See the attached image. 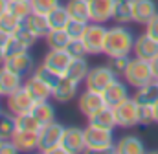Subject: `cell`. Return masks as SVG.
Segmentation results:
<instances>
[{
  "label": "cell",
  "instance_id": "7bdbcfd3",
  "mask_svg": "<svg viewBox=\"0 0 158 154\" xmlns=\"http://www.w3.org/2000/svg\"><path fill=\"white\" fill-rule=\"evenodd\" d=\"M20 149L17 147V143L13 140H2L0 143V154H19Z\"/></svg>",
  "mask_w": 158,
  "mask_h": 154
},
{
  "label": "cell",
  "instance_id": "484cf974",
  "mask_svg": "<svg viewBox=\"0 0 158 154\" xmlns=\"http://www.w3.org/2000/svg\"><path fill=\"white\" fill-rule=\"evenodd\" d=\"M64 6H66V9H68V13H70L72 18L83 20V22H92L88 0H66Z\"/></svg>",
  "mask_w": 158,
  "mask_h": 154
},
{
  "label": "cell",
  "instance_id": "7c38bea8",
  "mask_svg": "<svg viewBox=\"0 0 158 154\" xmlns=\"http://www.w3.org/2000/svg\"><path fill=\"white\" fill-rule=\"evenodd\" d=\"M103 97H105V103L109 105V107H116L119 103H123L125 99H129L131 97V94H129V84H127V81L123 79H114L107 88H105V92H103Z\"/></svg>",
  "mask_w": 158,
  "mask_h": 154
},
{
  "label": "cell",
  "instance_id": "c3c4849f",
  "mask_svg": "<svg viewBox=\"0 0 158 154\" xmlns=\"http://www.w3.org/2000/svg\"><path fill=\"white\" fill-rule=\"evenodd\" d=\"M153 112H155V123L158 125V103L153 107Z\"/></svg>",
  "mask_w": 158,
  "mask_h": 154
},
{
  "label": "cell",
  "instance_id": "44dd1931",
  "mask_svg": "<svg viewBox=\"0 0 158 154\" xmlns=\"http://www.w3.org/2000/svg\"><path fill=\"white\" fill-rule=\"evenodd\" d=\"M114 152L116 154H143L145 152V143H143L142 138L127 134V136H121L116 141Z\"/></svg>",
  "mask_w": 158,
  "mask_h": 154
},
{
  "label": "cell",
  "instance_id": "bcb514c9",
  "mask_svg": "<svg viewBox=\"0 0 158 154\" xmlns=\"http://www.w3.org/2000/svg\"><path fill=\"white\" fill-rule=\"evenodd\" d=\"M9 11V0H0V17Z\"/></svg>",
  "mask_w": 158,
  "mask_h": 154
},
{
  "label": "cell",
  "instance_id": "7402d4cb",
  "mask_svg": "<svg viewBox=\"0 0 158 154\" xmlns=\"http://www.w3.org/2000/svg\"><path fill=\"white\" fill-rule=\"evenodd\" d=\"M20 152H31L39 149V130H17L11 138Z\"/></svg>",
  "mask_w": 158,
  "mask_h": 154
},
{
  "label": "cell",
  "instance_id": "603a6c76",
  "mask_svg": "<svg viewBox=\"0 0 158 154\" xmlns=\"http://www.w3.org/2000/svg\"><path fill=\"white\" fill-rule=\"evenodd\" d=\"M88 125H94V127H99V128H105V130H114L118 127L114 108L109 107V105L103 107L101 110H98L96 114H92L88 117Z\"/></svg>",
  "mask_w": 158,
  "mask_h": 154
},
{
  "label": "cell",
  "instance_id": "ba28073f",
  "mask_svg": "<svg viewBox=\"0 0 158 154\" xmlns=\"http://www.w3.org/2000/svg\"><path fill=\"white\" fill-rule=\"evenodd\" d=\"M61 149H63L64 154L86 152V147H85V128L64 127L63 140H61Z\"/></svg>",
  "mask_w": 158,
  "mask_h": 154
},
{
  "label": "cell",
  "instance_id": "f546056e",
  "mask_svg": "<svg viewBox=\"0 0 158 154\" xmlns=\"http://www.w3.org/2000/svg\"><path fill=\"white\" fill-rule=\"evenodd\" d=\"M33 116L40 121V125H48V123H53L55 121V108L50 101H40V103H35V107L31 108Z\"/></svg>",
  "mask_w": 158,
  "mask_h": 154
},
{
  "label": "cell",
  "instance_id": "d4e9b609",
  "mask_svg": "<svg viewBox=\"0 0 158 154\" xmlns=\"http://www.w3.org/2000/svg\"><path fill=\"white\" fill-rule=\"evenodd\" d=\"M24 24H28L40 38H44L50 31H52V26H50V20H48V15H46V13L31 11V13L24 18Z\"/></svg>",
  "mask_w": 158,
  "mask_h": 154
},
{
  "label": "cell",
  "instance_id": "4fadbf2b",
  "mask_svg": "<svg viewBox=\"0 0 158 154\" xmlns=\"http://www.w3.org/2000/svg\"><path fill=\"white\" fill-rule=\"evenodd\" d=\"M114 6H116V0H88L92 22L107 24L109 20H112V17H114Z\"/></svg>",
  "mask_w": 158,
  "mask_h": 154
},
{
  "label": "cell",
  "instance_id": "8d00e7d4",
  "mask_svg": "<svg viewBox=\"0 0 158 154\" xmlns=\"http://www.w3.org/2000/svg\"><path fill=\"white\" fill-rule=\"evenodd\" d=\"M9 11H11L13 15H17L20 20H24V18L33 11V7H31L30 0H24V2H9Z\"/></svg>",
  "mask_w": 158,
  "mask_h": 154
},
{
  "label": "cell",
  "instance_id": "681fc988",
  "mask_svg": "<svg viewBox=\"0 0 158 154\" xmlns=\"http://www.w3.org/2000/svg\"><path fill=\"white\" fill-rule=\"evenodd\" d=\"M6 61V53H4V48H0V64H4Z\"/></svg>",
  "mask_w": 158,
  "mask_h": 154
},
{
  "label": "cell",
  "instance_id": "1f68e13d",
  "mask_svg": "<svg viewBox=\"0 0 158 154\" xmlns=\"http://www.w3.org/2000/svg\"><path fill=\"white\" fill-rule=\"evenodd\" d=\"M33 75L39 77L40 81H44L52 90L57 86V83L63 79V74H59V72H55V70H52V68H48L46 64H39L37 68H35V72H33Z\"/></svg>",
  "mask_w": 158,
  "mask_h": 154
},
{
  "label": "cell",
  "instance_id": "2e32d148",
  "mask_svg": "<svg viewBox=\"0 0 158 154\" xmlns=\"http://www.w3.org/2000/svg\"><path fill=\"white\" fill-rule=\"evenodd\" d=\"M79 92V83L72 81L70 77L63 75V79L57 83V86L52 92V99H55L57 103H70L72 99L77 97Z\"/></svg>",
  "mask_w": 158,
  "mask_h": 154
},
{
  "label": "cell",
  "instance_id": "d590c367",
  "mask_svg": "<svg viewBox=\"0 0 158 154\" xmlns=\"http://www.w3.org/2000/svg\"><path fill=\"white\" fill-rule=\"evenodd\" d=\"M129 63H131V57L129 55H118V57H109V63L107 64L116 72L118 77H123L127 66H129Z\"/></svg>",
  "mask_w": 158,
  "mask_h": 154
},
{
  "label": "cell",
  "instance_id": "e0dca14e",
  "mask_svg": "<svg viewBox=\"0 0 158 154\" xmlns=\"http://www.w3.org/2000/svg\"><path fill=\"white\" fill-rule=\"evenodd\" d=\"M158 13V6L155 0H134L132 6V20L136 24L145 26Z\"/></svg>",
  "mask_w": 158,
  "mask_h": 154
},
{
  "label": "cell",
  "instance_id": "83f0119b",
  "mask_svg": "<svg viewBox=\"0 0 158 154\" xmlns=\"http://www.w3.org/2000/svg\"><path fill=\"white\" fill-rule=\"evenodd\" d=\"M46 46H48V50H66V46L70 44V35H68V31L66 30H52L46 37Z\"/></svg>",
  "mask_w": 158,
  "mask_h": 154
},
{
  "label": "cell",
  "instance_id": "4dcf8cb0",
  "mask_svg": "<svg viewBox=\"0 0 158 154\" xmlns=\"http://www.w3.org/2000/svg\"><path fill=\"white\" fill-rule=\"evenodd\" d=\"M17 132V116L7 112L0 114V138L2 140H11L13 134Z\"/></svg>",
  "mask_w": 158,
  "mask_h": 154
},
{
  "label": "cell",
  "instance_id": "ee69618b",
  "mask_svg": "<svg viewBox=\"0 0 158 154\" xmlns=\"http://www.w3.org/2000/svg\"><path fill=\"white\" fill-rule=\"evenodd\" d=\"M145 33L149 37H153L155 40H158V13L145 24Z\"/></svg>",
  "mask_w": 158,
  "mask_h": 154
},
{
  "label": "cell",
  "instance_id": "f6af8a7d",
  "mask_svg": "<svg viewBox=\"0 0 158 154\" xmlns=\"http://www.w3.org/2000/svg\"><path fill=\"white\" fill-rule=\"evenodd\" d=\"M11 38L9 33H6V31H2L0 30V48H6V44H7V40Z\"/></svg>",
  "mask_w": 158,
  "mask_h": 154
},
{
  "label": "cell",
  "instance_id": "db71d44e",
  "mask_svg": "<svg viewBox=\"0 0 158 154\" xmlns=\"http://www.w3.org/2000/svg\"><path fill=\"white\" fill-rule=\"evenodd\" d=\"M0 97H2V95H0Z\"/></svg>",
  "mask_w": 158,
  "mask_h": 154
},
{
  "label": "cell",
  "instance_id": "ac0fdd59",
  "mask_svg": "<svg viewBox=\"0 0 158 154\" xmlns=\"http://www.w3.org/2000/svg\"><path fill=\"white\" fill-rule=\"evenodd\" d=\"M70 61H72V55L66 50H48V53L42 59V64H46L48 68H52V70L64 75Z\"/></svg>",
  "mask_w": 158,
  "mask_h": 154
},
{
  "label": "cell",
  "instance_id": "3957f363",
  "mask_svg": "<svg viewBox=\"0 0 158 154\" xmlns=\"http://www.w3.org/2000/svg\"><path fill=\"white\" fill-rule=\"evenodd\" d=\"M64 127L57 121L44 125L39 130V152L42 154H64L61 149V140H63Z\"/></svg>",
  "mask_w": 158,
  "mask_h": 154
},
{
  "label": "cell",
  "instance_id": "277c9868",
  "mask_svg": "<svg viewBox=\"0 0 158 154\" xmlns=\"http://www.w3.org/2000/svg\"><path fill=\"white\" fill-rule=\"evenodd\" d=\"M123 79L127 81L129 86H134V88L155 81L153 70H151V63L145 61V59H140V57H132L127 70H125V74H123Z\"/></svg>",
  "mask_w": 158,
  "mask_h": 154
},
{
  "label": "cell",
  "instance_id": "f35d334b",
  "mask_svg": "<svg viewBox=\"0 0 158 154\" xmlns=\"http://www.w3.org/2000/svg\"><path fill=\"white\" fill-rule=\"evenodd\" d=\"M33 11H39V13H50L53 11L57 6H61V0H30Z\"/></svg>",
  "mask_w": 158,
  "mask_h": 154
},
{
  "label": "cell",
  "instance_id": "f5cc1de1",
  "mask_svg": "<svg viewBox=\"0 0 158 154\" xmlns=\"http://www.w3.org/2000/svg\"><path fill=\"white\" fill-rule=\"evenodd\" d=\"M0 143H2V138H0Z\"/></svg>",
  "mask_w": 158,
  "mask_h": 154
},
{
  "label": "cell",
  "instance_id": "6da1fadb",
  "mask_svg": "<svg viewBox=\"0 0 158 154\" xmlns=\"http://www.w3.org/2000/svg\"><path fill=\"white\" fill-rule=\"evenodd\" d=\"M136 35L132 33L127 24H118L107 30V38H105V48L103 55L107 57H118V55H131L134 48Z\"/></svg>",
  "mask_w": 158,
  "mask_h": 154
},
{
  "label": "cell",
  "instance_id": "74e56055",
  "mask_svg": "<svg viewBox=\"0 0 158 154\" xmlns=\"http://www.w3.org/2000/svg\"><path fill=\"white\" fill-rule=\"evenodd\" d=\"M86 26H88V22H83V20H76V18H72L64 30L68 31L70 38H81L83 35H85V31H86Z\"/></svg>",
  "mask_w": 158,
  "mask_h": 154
},
{
  "label": "cell",
  "instance_id": "9c48e42d",
  "mask_svg": "<svg viewBox=\"0 0 158 154\" xmlns=\"http://www.w3.org/2000/svg\"><path fill=\"white\" fill-rule=\"evenodd\" d=\"M103 107H107L103 92H96L90 88H85L77 97V108L79 112L86 117H90L92 114H96L98 110H101Z\"/></svg>",
  "mask_w": 158,
  "mask_h": 154
},
{
  "label": "cell",
  "instance_id": "d6986e66",
  "mask_svg": "<svg viewBox=\"0 0 158 154\" xmlns=\"http://www.w3.org/2000/svg\"><path fill=\"white\" fill-rule=\"evenodd\" d=\"M132 97L140 107H155L158 103V81H151L147 84H142L134 90Z\"/></svg>",
  "mask_w": 158,
  "mask_h": 154
},
{
  "label": "cell",
  "instance_id": "f1b7e54d",
  "mask_svg": "<svg viewBox=\"0 0 158 154\" xmlns=\"http://www.w3.org/2000/svg\"><path fill=\"white\" fill-rule=\"evenodd\" d=\"M48 20H50L52 30H64V28L68 26V22L72 20V17H70L66 6L61 4V6H57L53 11L48 13Z\"/></svg>",
  "mask_w": 158,
  "mask_h": 154
},
{
  "label": "cell",
  "instance_id": "7a4b0ae2",
  "mask_svg": "<svg viewBox=\"0 0 158 154\" xmlns=\"http://www.w3.org/2000/svg\"><path fill=\"white\" fill-rule=\"evenodd\" d=\"M85 147L86 152L94 154H105L114 152L116 140H114V130H105L94 125H86L85 128Z\"/></svg>",
  "mask_w": 158,
  "mask_h": 154
},
{
  "label": "cell",
  "instance_id": "5b68a950",
  "mask_svg": "<svg viewBox=\"0 0 158 154\" xmlns=\"http://www.w3.org/2000/svg\"><path fill=\"white\" fill-rule=\"evenodd\" d=\"M107 30L103 24L99 22H88L85 35L81 40L85 42V48L88 51V55H101L103 48H105V38H107Z\"/></svg>",
  "mask_w": 158,
  "mask_h": 154
},
{
  "label": "cell",
  "instance_id": "f907efd6",
  "mask_svg": "<svg viewBox=\"0 0 158 154\" xmlns=\"http://www.w3.org/2000/svg\"><path fill=\"white\" fill-rule=\"evenodd\" d=\"M9 2H24V0H9Z\"/></svg>",
  "mask_w": 158,
  "mask_h": 154
},
{
  "label": "cell",
  "instance_id": "b9f144b4",
  "mask_svg": "<svg viewBox=\"0 0 158 154\" xmlns=\"http://www.w3.org/2000/svg\"><path fill=\"white\" fill-rule=\"evenodd\" d=\"M155 123V112H153V107H140V121L138 125L142 127H149Z\"/></svg>",
  "mask_w": 158,
  "mask_h": 154
},
{
  "label": "cell",
  "instance_id": "8fae6325",
  "mask_svg": "<svg viewBox=\"0 0 158 154\" xmlns=\"http://www.w3.org/2000/svg\"><path fill=\"white\" fill-rule=\"evenodd\" d=\"M4 64H6L7 68H11L13 72H17L19 75H22L24 79L30 77L35 72V68H37V66H35V59H33V55L30 53V50L19 51V53H15V55H11V57H6Z\"/></svg>",
  "mask_w": 158,
  "mask_h": 154
},
{
  "label": "cell",
  "instance_id": "8992f818",
  "mask_svg": "<svg viewBox=\"0 0 158 154\" xmlns=\"http://www.w3.org/2000/svg\"><path fill=\"white\" fill-rule=\"evenodd\" d=\"M114 116H116L118 127H121V128H132L140 121V105L131 95L129 99H125L123 103H119V105L114 107Z\"/></svg>",
  "mask_w": 158,
  "mask_h": 154
},
{
  "label": "cell",
  "instance_id": "60d3db41",
  "mask_svg": "<svg viewBox=\"0 0 158 154\" xmlns=\"http://www.w3.org/2000/svg\"><path fill=\"white\" fill-rule=\"evenodd\" d=\"M24 50H28L20 40L17 37H13L7 40V44H6V48H4V53H6V57H11V55H15V53H19V51H24Z\"/></svg>",
  "mask_w": 158,
  "mask_h": 154
},
{
  "label": "cell",
  "instance_id": "e575fe53",
  "mask_svg": "<svg viewBox=\"0 0 158 154\" xmlns=\"http://www.w3.org/2000/svg\"><path fill=\"white\" fill-rule=\"evenodd\" d=\"M20 24H22V20H20L17 15H13L11 11H7L6 15L0 17V30L6 31V33H9V35H13V33L19 30Z\"/></svg>",
  "mask_w": 158,
  "mask_h": 154
},
{
  "label": "cell",
  "instance_id": "ffe728a7",
  "mask_svg": "<svg viewBox=\"0 0 158 154\" xmlns=\"http://www.w3.org/2000/svg\"><path fill=\"white\" fill-rule=\"evenodd\" d=\"M24 88L30 92V95L35 99V103H40V101H50L52 92H53V90L44 83V81H40L39 77H35L33 74L24 81Z\"/></svg>",
  "mask_w": 158,
  "mask_h": 154
},
{
  "label": "cell",
  "instance_id": "cb8c5ba5",
  "mask_svg": "<svg viewBox=\"0 0 158 154\" xmlns=\"http://www.w3.org/2000/svg\"><path fill=\"white\" fill-rule=\"evenodd\" d=\"M88 72H90V64H88L86 57H72V61H70V64H68L64 75L70 77V79L76 81V83H85Z\"/></svg>",
  "mask_w": 158,
  "mask_h": 154
},
{
  "label": "cell",
  "instance_id": "836d02e7",
  "mask_svg": "<svg viewBox=\"0 0 158 154\" xmlns=\"http://www.w3.org/2000/svg\"><path fill=\"white\" fill-rule=\"evenodd\" d=\"M40 128H42V125L33 116V112L17 116V130H40Z\"/></svg>",
  "mask_w": 158,
  "mask_h": 154
},
{
  "label": "cell",
  "instance_id": "ab89813d",
  "mask_svg": "<svg viewBox=\"0 0 158 154\" xmlns=\"http://www.w3.org/2000/svg\"><path fill=\"white\" fill-rule=\"evenodd\" d=\"M66 51H68L72 57H86V55H88V51H86V48H85V42H83L81 38H72L70 44L66 46Z\"/></svg>",
  "mask_w": 158,
  "mask_h": 154
},
{
  "label": "cell",
  "instance_id": "816d5d0a",
  "mask_svg": "<svg viewBox=\"0 0 158 154\" xmlns=\"http://www.w3.org/2000/svg\"><path fill=\"white\" fill-rule=\"evenodd\" d=\"M0 114H2V107H0Z\"/></svg>",
  "mask_w": 158,
  "mask_h": 154
},
{
  "label": "cell",
  "instance_id": "4316f807",
  "mask_svg": "<svg viewBox=\"0 0 158 154\" xmlns=\"http://www.w3.org/2000/svg\"><path fill=\"white\" fill-rule=\"evenodd\" d=\"M132 6H134V0H116L112 20L116 24H131V22H134L132 20Z\"/></svg>",
  "mask_w": 158,
  "mask_h": 154
},
{
  "label": "cell",
  "instance_id": "30bf717a",
  "mask_svg": "<svg viewBox=\"0 0 158 154\" xmlns=\"http://www.w3.org/2000/svg\"><path fill=\"white\" fill-rule=\"evenodd\" d=\"M6 105H7V110L15 116L26 114V112H31V108L35 107V99L30 95V92L20 86L19 90H15L13 94H9L6 97Z\"/></svg>",
  "mask_w": 158,
  "mask_h": 154
},
{
  "label": "cell",
  "instance_id": "5bb4252c",
  "mask_svg": "<svg viewBox=\"0 0 158 154\" xmlns=\"http://www.w3.org/2000/svg\"><path fill=\"white\" fill-rule=\"evenodd\" d=\"M20 86H24V77L7 68L6 64H0V95L7 97Z\"/></svg>",
  "mask_w": 158,
  "mask_h": 154
},
{
  "label": "cell",
  "instance_id": "9a60e30c",
  "mask_svg": "<svg viewBox=\"0 0 158 154\" xmlns=\"http://www.w3.org/2000/svg\"><path fill=\"white\" fill-rule=\"evenodd\" d=\"M132 53H134V57H140V59H145V61L151 63L158 55V40H155L153 37H149L147 33L138 35L136 40H134Z\"/></svg>",
  "mask_w": 158,
  "mask_h": 154
},
{
  "label": "cell",
  "instance_id": "52a82bcc",
  "mask_svg": "<svg viewBox=\"0 0 158 154\" xmlns=\"http://www.w3.org/2000/svg\"><path fill=\"white\" fill-rule=\"evenodd\" d=\"M114 79H118V75L109 64H99V66L90 68L88 75L85 79V86L90 90H96V92H105V88Z\"/></svg>",
  "mask_w": 158,
  "mask_h": 154
},
{
  "label": "cell",
  "instance_id": "d6a6232c",
  "mask_svg": "<svg viewBox=\"0 0 158 154\" xmlns=\"http://www.w3.org/2000/svg\"><path fill=\"white\" fill-rule=\"evenodd\" d=\"M13 37L19 38V40H20V42H22L28 50H30V48H33V46L37 44V40L40 38L39 35H37V33H35V31L28 26V24H24V20H22V24L19 26V30L13 33Z\"/></svg>",
  "mask_w": 158,
  "mask_h": 154
},
{
  "label": "cell",
  "instance_id": "7dc6e473",
  "mask_svg": "<svg viewBox=\"0 0 158 154\" xmlns=\"http://www.w3.org/2000/svg\"><path fill=\"white\" fill-rule=\"evenodd\" d=\"M151 70H153V75H155V79L158 81V55L151 61Z\"/></svg>",
  "mask_w": 158,
  "mask_h": 154
}]
</instances>
